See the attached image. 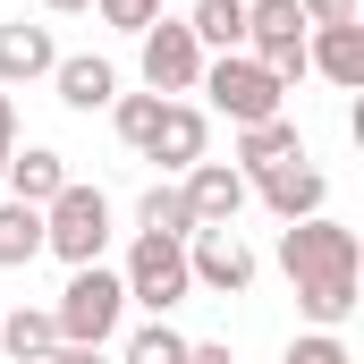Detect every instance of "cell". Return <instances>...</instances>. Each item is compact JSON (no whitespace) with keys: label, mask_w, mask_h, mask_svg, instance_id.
Segmentation results:
<instances>
[{"label":"cell","mask_w":364,"mask_h":364,"mask_svg":"<svg viewBox=\"0 0 364 364\" xmlns=\"http://www.w3.org/2000/svg\"><path fill=\"white\" fill-rule=\"evenodd\" d=\"M279 272L296 279V314H305L314 331H339V322L356 314L364 246H356V229H348V220L314 212V220H288V237H279Z\"/></svg>","instance_id":"1"},{"label":"cell","mask_w":364,"mask_h":364,"mask_svg":"<svg viewBox=\"0 0 364 364\" xmlns=\"http://www.w3.org/2000/svg\"><path fill=\"white\" fill-rule=\"evenodd\" d=\"M102 246H110V195L68 178L43 203V255H60L68 272H85V263H102Z\"/></svg>","instance_id":"2"},{"label":"cell","mask_w":364,"mask_h":364,"mask_svg":"<svg viewBox=\"0 0 364 364\" xmlns=\"http://www.w3.org/2000/svg\"><path fill=\"white\" fill-rule=\"evenodd\" d=\"M119 314H127V288H119V272L85 263V272H68V288H60V305H51V331H60L68 348H110Z\"/></svg>","instance_id":"3"},{"label":"cell","mask_w":364,"mask_h":364,"mask_svg":"<svg viewBox=\"0 0 364 364\" xmlns=\"http://www.w3.org/2000/svg\"><path fill=\"white\" fill-rule=\"evenodd\" d=\"M195 93H212V110H220L229 127H255V119H279V93H288V85H279L263 60H246V51H220V60H203Z\"/></svg>","instance_id":"4"},{"label":"cell","mask_w":364,"mask_h":364,"mask_svg":"<svg viewBox=\"0 0 364 364\" xmlns=\"http://www.w3.org/2000/svg\"><path fill=\"white\" fill-rule=\"evenodd\" d=\"M119 288H127V305H144V314L186 305V296H195V279H186V246H178V237H136Z\"/></svg>","instance_id":"5"},{"label":"cell","mask_w":364,"mask_h":364,"mask_svg":"<svg viewBox=\"0 0 364 364\" xmlns=\"http://www.w3.org/2000/svg\"><path fill=\"white\" fill-rule=\"evenodd\" d=\"M246 60H263L279 85L305 77V9L296 0H246Z\"/></svg>","instance_id":"6"},{"label":"cell","mask_w":364,"mask_h":364,"mask_svg":"<svg viewBox=\"0 0 364 364\" xmlns=\"http://www.w3.org/2000/svg\"><path fill=\"white\" fill-rule=\"evenodd\" d=\"M136 43H144V85L161 93V102H170V93H195V77H203V43L186 34V17H153Z\"/></svg>","instance_id":"7"},{"label":"cell","mask_w":364,"mask_h":364,"mask_svg":"<svg viewBox=\"0 0 364 364\" xmlns=\"http://www.w3.org/2000/svg\"><path fill=\"white\" fill-rule=\"evenodd\" d=\"M186 279L212 288V296H246L255 288V246L237 229H195L186 237Z\"/></svg>","instance_id":"8"},{"label":"cell","mask_w":364,"mask_h":364,"mask_svg":"<svg viewBox=\"0 0 364 364\" xmlns=\"http://www.w3.org/2000/svg\"><path fill=\"white\" fill-rule=\"evenodd\" d=\"M178 195H186V212H195V229H237V212H246V170L237 161H195L178 178Z\"/></svg>","instance_id":"9"},{"label":"cell","mask_w":364,"mask_h":364,"mask_svg":"<svg viewBox=\"0 0 364 364\" xmlns=\"http://www.w3.org/2000/svg\"><path fill=\"white\" fill-rule=\"evenodd\" d=\"M246 186H255V195L272 203L279 220H314V212H322V195H331V178H322V170H314L305 153H296V161H272V170H255Z\"/></svg>","instance_id":"10"},{"label":"cell","mask_w":364,"mask_h":364,"mask_svg":"<svg viewBox=\"0 0 364 364\" xmlns=\"http://www.w3.org/2000/svg\"><path fill=\"white\" fill-rule=\"evenodd\" d=\"M203 144H212V127H203V110L195 102H161V119H153V136H144V161H161V170H195L203 161Z\"/></svg>","instance_id":"11"},{"label":"cell","mask_w":364,"mask_h":364,"mask_svg":"<svg viewBox=\"0 0 364 364\" xmlns=\"http://www.w3.org/2000/svg\"><path fill=\"white\" fill-rule=\"evenodd\" d=\"M305 77H331L339 93L364 85V26H314L305 34Z\"/></svg>","instance_id":"12"},{"label":"cell","mask_w":364,"mask_h":364,"mask_svg":"<svg viewBox=\"0 0 364 364\" xmlns=\"http://www.w3.org/2000/svg\"><path fill=\"white\" fill-rule=\"evenodd\" d=\"M60 68V43H51V26H26V17H9L0 26V85H34V77H51Z\"/></svg>","instance_id":"13"},{"label":"cell","mask_w":364,"mask_h":364,"mask_svg":"<svg viewBox=\"0 0 364 364\" xmlns=\"http://www.w3.org/2000/svg\"><path fill=\"white\" fill-rule=\"evenodd\" d=\"M0 178H9V203H34V212H43V203H51V195L68 186V161H60L51 144H17Z\"/></svg>","instance_id":"14"},{"label":"cell","mask_w":364,"mask_h":364,"mask_svg":"<svg viewBox=\"0 0 364 364\" xmlns=\"http://www.w3.org/2000/svg\"><path fill=\"white\" fill-rule=\"evenodd\" d=\"M51 85H60L68 110H110V102H119V68H110V60H93V51H77V60H60V68H51Z\"/></svg>","instance_id":"15"},{"label":"cell","mask_w":364,"mask_h":364,"mask_svg":"<svg viewBox=\"0 0 364 364\" xmlns=\"http://www.w3.org/2000/svg\"><path fill=\"white\" fill-rule=\"evenodd\" d=\"M305 153V136H296V119L279 110V119H255V127H237V170L255 178V170H272V161H296Z\"/></svg>","instance_id":"16"},{"label":"cell","mask_w":364,"mask_h":364,"mask_svg":"<svg viewBox=\"0 0 364 364\" xmlns=\"http://www.w3.org/2000/svg\"><path fill=\"white\" fill-rule=\"evenodd\" d=\"M186 34L203 51H246V0H195L186 9Z\"/></svg>","instance_id":"17"},{"label":"cell","mask_w":364,"mask_h":364,"mask_svg":"<svg viewBox=\"0 0 364 364\" xmlns=\"http://www.w3.org/2000/svg\"><path fill=\"white\" fill-rule=\"evenodd\" d=\"M136 237H178V246L195 237V212H186V195H178L170 178L144 186V203H136Z\"/></svg>","instance_id":"18"},{"label":"cell","mask_w":364,"mask_h":364,"mask_svg":"<svg viewBox=\"0 0 364 364\" xmlns=\"http://www.w3.org/2000/svg\"><path fill=\"white\" fill-rule=\"evenodd\" d=\"M0 348H9V364H43L51 348H60V331H51L43 305H17V314L0 322Z\"/></svg>","instance_id":"19"},{"label":"cell","mask_w":364,"mask_h":364,"mask_svg":"<svg viewBox=\"0 0 364 364\" xmlns=\"http://www.w3.org/2000/svg\"><path fill=\"white\" fill-rule=\"evenodd\" d=\"M43 255V212L34 203H0V272H26Z\"/></svg>","instance_id":"20"},{"label":"cell","mask_w":364,"mask_h":364,"mask_svg":"<svg viewBox=\"0 0 364 364\" xmlns=\"http://www.w3.org/2000/svg\"><path fill=\"white\" fill-rule=\"evenodd\" d=\"M119 364H186V339L170 331V322H144L136 339H127V356Z\"/></svg>","instance_id":"21"},{"label":"cell","mask_w":364,"mask_h":364,"mask_svg":"<svg viewBox=\"0 0 364 364\" xmlns=\"http://www.w3.org/2000/svg\"><path fill=\"white\" fill-rule=\"evenodd\" d=\"M153 119H161V93H119V102H110V127H119V136H127L136 153H144V136H153Z\"/></svg>","instance_id":"22"},{"label":"cell","mask_w":364,"mask_h":364,"mask_svg":"<svg viewBox=\"0 0 364 364\" xmlns=\"http://www.w3.org/2000/svg\"><path fill=\"white\" fill-rule=\"evenodd\" d=\"M288 364H356V356H348L339 331H296V339H288Z\"/></svg>","instance_id":"23"},{"label":"cell","mask_w":364,"mask_h":364,"mask_svg":"<svg viewBox=\"0 0 364 364\" xmlns=\"http://www.w3.org/2000/svg\"><path fill=\"white\" fill-rule=\"evenodd\" d=\"M102 9V26H119V34H144L153 17H161V0H93Z\"/></svg>","instance_id":"24"},{"label":"cell","mask_w":364,"mask_h":364,"mask_svg":"<svg viewBox=\"0 0 364 364\" xmlns=\"http://www.w3.org/2000/svg\"><path fill=\"white\" fill-rule=\"evenodd\" d=\"M305 9V34L314 26H356V0H296Z\"/></svg>","instance_id":"25"},{"label":"cell","mask_w":364,"mask_h":364,"mask_svg":"<svg viewBox=\"0 0 364 364\" xmlns=\"http://www.w3.org/2000/svg\"><path fill=\"white\" fill-rule=\"evenodd\" d=\"M9 153H17V102L0 93V170H9Z\"/></svg>","instance_id":"26"},{"label":"cell","mask_w":364,"mask_h":364,"mask_svg":"<svg viewBox=\"0 0 364 364\" xmlns=\"http://www.w3.org/2000/svg\"><path fill=\"white\" fill-rule=\"evenodd\" d=\"M186 364H229V348L220 339H186Z\"/></svg>","instance_id":"27"},{"label":"cell","mask_w":364,"mask_h":364,"mask_svg":"<svg viewBox=\"0 0 364 364\" xmlns=\"http://www.w3.org/2000/svg\"><path fill=\"white\" fill-rule=\"evenodd\" d=\"M43 364H102V348H68V339H60V348H51Z\"/></svg>","instance_id":"28"},{"label":"cell","mask_w":364,"mask_h":364,"mask_svg":"<svg viewBox=\"0 0 364 364\" xmlns=\"http://www.w3.org/2000/svg\"><path fill=\"white\" fill-rule=\"evenodd\" d=\"M43 9H51V17H85L93 0H43Z\"/></svg>","instance_id":"29"}]
</instances>
